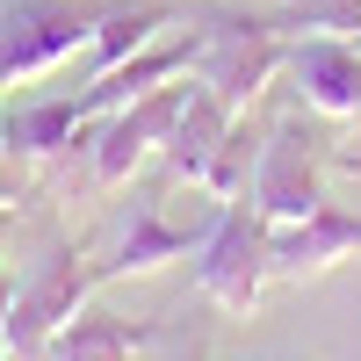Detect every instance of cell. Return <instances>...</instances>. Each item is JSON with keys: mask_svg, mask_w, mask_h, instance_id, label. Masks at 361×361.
I'll return each mask as SVG.
<instances>
[{"mask_svg": "<svg viewBox=\"0 0 361 361\" xmlns=\"http://www.w3.org/2000/svg\"><path fill=\"white\" fill-rule=\"evenodd\" d=\"M102 0H0V87L58 73L73 51L94 44Z\"/></svg>", "mask_w": 361, "mask_h": 361, "instance_id": "6da1fadb", "label": "cell"}, {"mask_svg": "<svg viewBox=\"0 0 361 361\" xmlns=\"http://www.w3.org/2000/svg\"><path fill=\"white\" fill-rule=\"evenodd\" d=\"M102 282H109V275H102V267H87L73 246H51V253L37 260V275L15 289L8 325H0V347H8L15 361L51 354V340H58V333H66V325L87 311V296H94Z\"/></svg>", "mask_w": 361, "mask_h": 361, "instance_id": "7a4b0ae2", "label": "cell"}, {"mask_svg": "<svg viewBox=\"0 0 361 361\" xmlns=\"http://www.w3.org/2000/svg\"><path fill=\"white\" fill-rule=\"evenodd\" d=\"M180 102H188V73L152 87V94H137V102H123V109H109L102 123L87 130V137H94V145H87V180H94V188H130V173L166 145Z\"/></svg>", "mask_w": 361, "mask_h": 361, "instance_id": "3957f363", "label": "cell"}, {"mask_svg": "<svg viewBox=\"0 0 361 361\" xmlns=\"http://www.w3.org/2000/svg\"><path fill=\"white\" fill-rule=\"evenodd\" d=\"M195 282H202V296H209L224 318H253L260 289L275 282V275H267V224H260L253 202H231L224 217H217V231L202 238Z\"/></svg>", "mask_w": 361, "mask_h": 361, "instance_id": "277c9868", "label": "cell"}, {"mask_svg": "<svg viewBox=\"0 0 361 361\" xmlns=\"http://www.w3.org/2000/svg\"><path fill=\"white\" fill-rule=\"evenodd\" d=\"M253 209L267 231H289L325 209V180H318V137L304 123H275L253 159Z\"/></svg>", "mask_w": 361, "mask_h": 361, "instance_id": "5b68a950", "label": "cell"}, {"mask_svg": "<svg viewBox=\"0 0 361 361\" xmlns=\"http://www.w3.org/2000/svg\"><path fill=\"white\" fill-rule=\"evenodd\" d=\"M282 66H289V44L275 37V29H260V22H217V29H202L195 87H209L231 116H246V102H253Z\"/></svg>", "mask_w": 361, "mask_h": 361, "instance_id": "8992f818", "label": "cell"}, {"mask_svg": "<svg viewBox=\"0 0 361 361\" xmlns=\"http://www.w3.org/2000/svg\"><path fill=\"white\" fill-rule=\"evenodd\" d=\"M289 80H296V94H304V109L333 116V123L361 116V44L333 37V29L289 44Z\"/></svg>", "mask_w": 361, "mask_h": 361, "instance_id": "52a82bcc", "label": "cell"}, {"mask_svg": "<svg viewBox=\"0 0 361 361\" xmlns=\"http://www.w3.org/2000/svg\"><path fill=\"white\" fill-rule=\"evenodd\" d=\"M354 253H361V217H347L333 202L318 217L289 224V231H267V275L275 282H311V275H325V267H340Z\"/></svg>", "mask_w": 361, "mask_h": 361, "instance_id": "ba28073f", "label": "cell"}, {"mask_svg": "<svg viewBox=\"0 0 361 361\" xmlns=\"http://www.w3.org/2000/svg\"><path fill=\"white\" fill-rule=\"evenodd\" d=\"M209 231H217V217H188V224H173L159 202H137L123 246H116V260H102V275H152V267L180 260L188 246H202Z\"/></svg>", "mask_w": 361, "mask_h": 361, "instance_id": "9c48e42d", "label": "cell"}, {"mask_svg": "<svg viewBox=\"0 0 361 361\" xmlns=\"http://www.w3.org/2000/svg\"><path fill=\"white\" fill-rule=\"evenodd\" d=\"M231 123L238 116L209 94V87H188V102H180V116H173V130H166V145H159V159H166V173L173 180H195L209 173V159H217V145L231 137Z\"/></svg>", "mask_w": 361, "mask_h": 361, "instance_id": "30bf717a", "label": "cell"}, {"mask_svg": "<svg viewBox=\"0 0 361 361\" xmlns=\"http://www.w3.org/2000/svg\"><path fill=\"white\" fill-rule=\"evenodd\" d=\"M166 22H173L166 0H123V8H109V15H102V29H94V44H87V58H94V80H102V73H116L123 58H137V51L152 44Z\"/></svg>", "mask_w": 361, "mask_h": 361, "instance_id": "8fae6325", "label": "cell"}, {"mask_svg": "<svg viewBox=\"0 0 361 361\" xmlns=\"http://www.w3.org/2000/svg\"><path fill=\"white\" fill-rule=\"evenodd\" d=\"M152 340V325L137 318H102V311H80L66 333L51 340L58 361H137V347Z\"/></svg>", "mask_w": 361, "mask_h": 361, "instance_id": "7c38bea8", "label": "cell"}, {"mask_svg": "<svg viewBox=\"0 0 361 361\" xmlns=\"http://www.w3.org/2000/svg\"><path fill=\"white\" fill-rule=\"evenodd\" d=\"M253 159H260V145L231 123V137L217 145V159H209V173L195 180V188H209L217 202H246V166H253Z\"/></svg>", "mask_w": 361, "mask_h": 361, "instance_id": "4fadbf2b", "label": "cell"}, {"mask_svg": "<svg viewBox=\"0 0 361 361\" xmlns=\"http://www.w3.org/2000/svg\"><path fill=\"white\" fill-rule=\"evenodd\" d=\"M22 188H29V159L15 152V145H0V209H15Z\"/></svg>", "mask_w": 361, "mask_h": 361, "instance_id": "5bb4252c", "label": "cell"}, {"mask_svg": "<svg viewBox=\"0 0 361 361\" xmlns=\"http://www.w3.org/2000/svg\"><path fill=\"white\" fill-rule=\"evenodd\" d=\"M325 22H333V29H354V22H361V0H340V8H325Z\"/></svg>", "mask_w": 361, "mask_h": 361, "instance_id": "9a60e30c", "label": "cell"}, {"mask_svg": "<svg viewBox=\"0 0 361 361\" xmlns=\"http://www.w3.org/2000/svg\"><path fill=\"white\" fill-rule=\"evenodd\" d=\"M8 304H15V282H8V267H0V325H8Z\"/></svg>", "mask_w": 361, "mask_h": 361, "instance_id": "2e32d148", "label": "cell"}, {"mask_svg": "<svg viewBox=\"0 0 361 361\" xmlns=\"http://www.w3.org/2000/svg\"><path fill=\"white\" fill-rule=\"evenodd\" d=\"M0 145H8V102H0Z\"/></svg>", "mask_w": 361, "mask_h": 361, "instance_id": "e0dca14e", "label": "cell"}, {"mask_svg": "<svg viewBox=\"0 0 361 361\" xmlns=\"http://www.w3.org/2000/svg\"><path fill=\"white\" fill-rule=\"evenodd\" d=\"M354 44H361V22H354Z\"/></svg>", "mask_w": 361, "mask_h": 361, "instance_id": "ac0fdd59", "label": "cell"}, {"mask_svg": "<svg viewBox=\"0 0 361 361\" xmlns=\"http://www.w3.org/2000/svg\"><path fill=\"white\" fill-rule=\"evenodd\" d=\"M37 361H44V354H37Z\"/></svg>", "mask_w": 361, "mask_h": 361, "instance_id": "d6986e66", "label": "cell"}]
</instances>
